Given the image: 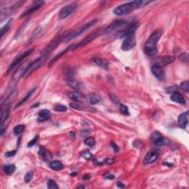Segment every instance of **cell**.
Listing matches in <instances>:
<instances>
[{
  "label": "cell",
  "instance_id": "cell-1",
  "mask_svg": "<svg viewBox=\"0 0 189 189\" xmlns=\"http://www.w3.org/2000/svg\"><path fill=\"white\" fill-rule=\"evenodd\" d=\"M151 2L150 1H146V0H138V1H132V2H128V3L124 4L120 6L115 8L114 13L117 16H123V15L128 14L131 13L135 9L142 8V7L146 6V5H149Z\"/></svg>",
  "mask_w": 189,
  "mask_h": 189
},
{
  "label": "cell",
  "instance_id": "cell-2",
  "mask_svg": "<svg viewBox=\"0 0 189 189\" xmlns=\"http://www.w3.org/2000/svg\"><path fill=\"white\" fill-rule=\"evenodd\" d=\"M162 35V31L157 30L146 41L144 46V52L149 56H153L157 53V43Z\"/></svg>",
  "mask_w": 189,
  "mask_h": 189
},
{
  "label": "cell",
  "instance_id": "cell-3",
  "mask_svg": "<svg viewBox=\"0 0 189 189\" xmlns=\"http://www.w3.org/2000/svg\"><path fill=\"white\" fill-rule=\"evenodd\" d=\"M128 27V22L124 20H117L112 22L110 25L107 27L104 31V33L106 35H114V34L117 33L118 32L123 31Z\"/></svg>",
  "mask_w": 189,
  "mask_h": 189
},
{
  "label": "cell",
  "instance_id": "cell-4",
  "mask_svg": "<svg viewBox=\"0 0 189 189\" xmlns=\"http://www.w3.org/2000/svg\"><path fill=\"white\" fill-rule=\"evenodd\" d=\"M46 56H41L40 58L34 61L33 62L31 63L27 68L24 70L22 73V77H27L29 75H31L33 72L35 71L36 69H39L41 66L46 61Z\"/></svg>",
  "mask_w": 189,
  "mask_h": 189
},
{
  "label": "cell",
  "instance_id": "cell-5",
  "mask_svg": "<svg viewBox=\"0 0 189 189\" xmlns=\"http://www.w3.org/2000/svg\"><path fill=\"white\" fill-rule=\"evenodd\" d=\"M78 8V3L76 2H72V3L69 4V5H66L65 7L61 9L58 14V18L60 19H64L66 18H67L70 15H72L75 10Z\"/></svg>",
  "mask_w": 189,
  "mask_h": 189
},
{
  "label": "cell",
  "instance_id": "cell-6",
  "mask_svg": "<svg viewBox=\"0 0 189 189\" xmlns=\"http://www.w3.org/2000/svg\"><path fill=\"white\" fill-rule=\"evenodd\" d=\"M98 36V32H95V33H93L90 34L89 36L86 37L84 39H83L82 41H81V42H78V43L76 44H72V45H70L69 47H68V50H76V49L79 48V47H82L85 46V45H87V44L90 43L91 42H92L93 40H94L95 38H97V37Z\"/></svg>",
  "mask_w": 189,
  "mask_h": 189
},
{
  "label": "cell",
  "instance_id": "cell-7",
  "mask_svg": "<svg viewBox=\"0 0 189 189\" xmlns=\"http://www.w3.org/2000/svg\"><path fill=\"white\" fill-rule=\"evenodd\" d=\"M98 19H94L92 20V21L90 22L85 24L84 25L81 27L80 28H79L78 30H76L75 31H74L73 33H72L71 34H69V35H67V40H71V39H73L75 38H76L77 36H79V35H81V33H83V32H85L86 31H87L88 29H90V27H92V26H94V24H96V23L98 22Z\"/></svg>",
  "mask_w": 189,
  "mask_h": 189
},
{
  "label": "cell",
  "instance_id": "cell-8",
  "mask_svg": "<svg viewBox=\"0 0 189 189\" xmlns=\"http://www.w3.org/2000/svg\"><path fill=\"white\" fill-rule=\"evenodd\" d=\"M34 49L33 48H30L28 49L27 50H26L25 52H24L23 53H22V54H20L19 56H18L17 58H16L14 59V61H13V62L11 63V64L10 65V67H9V68H8V72L7 73H9V72H11L12 70H13V69H14L15 67H16V66H18L19 64H20V63L22 62V61H23V60L24 59V58H26L28 56H30V55L31 54V53L33 52Z\"/></svg>",
  "mask_w": 189,
  "mask_h": 189
},
{
  "label": "cell",
  "instance_id": "cell-9",
  "mask_svg": "<svg viewBox=\"0 0 189 189\" xmlns=\"http://www.w3.org/2000/svg\"><path fill=\"white\" fill-rule=\"evenodd\" d=\"M24 3V2H23V1H22V2H16L15 5H12V6L9 7V8H5V9H4V10H2V11H1V15H0L1 22H3L7 17H8L9 16H10L12 13H14L15 10H16L17 8H20V7H21Z\"/></svg>",
  "mask_w": 189,
  "mask_h": 189
},
{
  "label": "cell",
  "instance_id": "cell-10",
  "mask_svg": "<svg viewBox=\"0 0 189 189\" xmlns=\"http://www.w3.org/2000/svg\"><path fill=\"white\" fill-rule=\"evenodd\" d=\"M150 140L151 141V143L157 146H162L169 143V140L168 139H165V138H163L162 135L158 131L153 132L151 135Z\"/></svg>",
  "mask_w": 189,
  "mask_h": 189
},
{
  "label": "cell",
  "instance_id": "cell-11",
  "mask_svg": "<svg viewBox=\"0 0 189 189\" xmlns=\"http://www.w3.org/2000/svg\"><path fill=\"white\" fill-rule=\"evenodd\" d=\"M160 156V150L158 149H153L150 150L144 158V164L149 165L155 162Z\"/></svg>",
  "mask_w": 189,
  "mask_h": 189
},
{
  "label": "cell",
  "instance_id": "cell-12",
  "mask_svg": "<svg viewBox=\"0 0 189 189\" xmlns=\"http://www.w3.org/2000/svg\"><path fill=\"white\" fill-rule=\"evenodd\" d=\"M175 58L172 56H160L158 58H156L154 60V65L160 66L161 67L166 66L168 64H171L174 61Z\"/></svg>",
  "mask_w": 189,
  "mask_h": 189
},
{
  "label": "cell",
  "instance_id": "cell-13",
  "mask_svg": "<svg viewBox=\"0 0 189 189\" xmlns=\"http://www.w3.org/2000/svg\"><path fill=\"white\" fill-rule=\"evenodd\" d=\"M137 44V40L135 39V35L127 37L123 42L121 45V49L124 51H128V50L133 49Z\"/></svg>",
  "mask_w": 189,
  "mask_h": 189
},
{
  "label": "cell",
  "instance_id": "cell-14",
  "mask_svg": "<svg viewBox=\"0 0 189 189\" xmlns=\"http://www.w3.org/2000/svg\"><path fill=\"white\" fill-rule=\"evenodd\" d=\"M60 42H61V39L60 38H57V39H54L53 41H52L41 52V55L42 56H47L50 53H51L55 49L58 47V45L59 44Z\"/></svg>",
  "mask_w": 189,
  "mask_h": 189
},
{
  "label": "cell",
  "instance_id": "cell-15",
  "mask_svg": "<svg viewBox=\"0 0 189 189\" xmlns=\"http://www.w3.org/2000/svg\"><path fill=\"white\" fill-rule=\"evenodd\" d=\"M151 72H152L153 75H154L158 80H164V79H165V73H164L163 67L157 65H153L152 67H151Z\"/></svg>",
  "mask_w": 189,
  "mask_h": 189
},
{
  "label": "cell",
  "instance_id": "cell-16",
  "mask_svg": "<svg viewBox=\"0 0 189 189\" xmlns=\"http://www.w3.org/2000/svg\"><path fill=\"white\" fill-rule=\"evenodd\" d=\"M137 28H138V24H135V23L128 26V27L122 32L121 35H120V38H127V37L134 35Z\"/></svg>",
  "mask_w": 189,
  "mask_h": 189
},
{
  "label": "cell",
  "instance_id": "cell-17",
  "mask_svg": "<svg viewBox=\"0 0 189 189\" xmlns=\"http://www.w3.org/2000/svg\"><path fill=\"white\" fill-rule=\"evenodd\" d=\"M188 112H186L181 114L178 117V124L182 129H186L188 124Z\"/></svg>",
  "mask_w": 189,
  "mask_h": 189
},
{
  "label": "cell",
  "instance_id": "cell-18",
  "mask_svg": "<svg viewBox=\"0 0 189 189\" xmlns=\"http://www.w3.org/2000/svg\"><path fill=\"white\" fill-rule=\"evenodd\" d=\"M170 98L174 102L178 103V104H186V100H185L184 97L180 93L178 92L177 91L172 93V95H171Z\"/></svg>",
  "mask_w": 189,
  "mask_h": 189
},
{
  "label": "cell",
  "instance_id": "cell-19",
  "mask_svg": "<svg viewBox=\"0 0 189 189\" xmlns=\"http://www.w3.org/2000/svg\"><path fill=\"white\" fill-rule=\"evenodd\" d=\"M43 4H44V2H35V4H34L33 5H32V6H31V8L28 9V10H26L24 13H22V14L21 15V17L28 16L29 14H31V13L35 12L37 10H38V9H39V8H40L42 6V5H43Z\"/></svg>",
  "mask_w": 189,
  "mask_h": 189
},
{
  "label": "cell",
  "instance_id": "cell-20",
  "mask_svg": "<svg viewBox=\"0 0 189 189\" xmlns=\"http://www.w3.org/2000/svg\"><path fill=\"white\" fill-rule=\"evenodd\" d=\"M51 117L50 112L47 109H42L39 112V116H38V121L39 122H44L46 120H49Z\"/></svg>",
  "mask_w": 189,
  "mask_h": 189
},
{
  "label": "cell",
  "instance_id": "cell-21",
  "mask_svg": "<svg viewBox=\"0 0 189 189\" xmlns=\"http://www.w3.org/2000/svg\"><path fill=\"white\" fill-rule=\"evenodd\" d=\"M92 61L93 63H94L95 64H97V65L99 66V67H101L104 68V69H106V70L109 69V61H106V60L99 58H94L92 59Z\"/></svg>",
  "mask_w": 189,
  "mask_h": 189
},
{
  "label": "cell",
  "instance_id": "cell-22",
  "mask_svg": "<svg viewBox=\"0 0 189 189\" xmlns=\"http://www.w3.org/2000/svg\"><path fill=\"white\" fill-rule=\"evenodd\" d=\"M35 90H36V87H35V88H33L32 90H30V91L27 93V94H26L25 96H24V98H23L22 99L21 101H20L16 105V106H15V109H16V108H18V107H19V106H21V105H22L23 104H24L25 102H27V100H28L30 98H31V95H32V94H33L34 92H35Z\"/></svg>",
  "mask_w": 189,
  "mask_h": 189
},
{
  "label": "cell",
  "instance_id": "cell-23",
  "mask_svg": "<svg viewBox=\"0 0 189 189\" xmlns=\"http://www.w3.org/2000/svg\"><path fill=\"white\" fill-rule=\"evenodd\" d=\"M42 32H43V28H42V27H37L36 29H35V31H33V33L31 39H30L29 41V43H31V42L35 41L36 39H38V38L41 35V34L42 33Z\"/></svg>",
  "mask_w": 189,
  "mask_h": 189
},
{
  "label": "cell",
  "instance_id": "cell-24",
  "mask_svg": "<svg viewBox=\"0 0 189 189\" xmlns=\"http://www.w3.org/2000/svg\"><path fill=\"white\" fill-rule=\"evenodd\" d=\"M69 98H70L71 100L75 101H81L82 99H83V95H82L81 93H79V92H69V94H68Z\"/></svg>",
  "mask_w": 189,
  "mask_h": 189
},
{
  "label": "cell",
  "instance_id": "cell-25",
  "mask_svg": "<svg viewBox=\"0 0 189 189\" xmlns=\"http://www.w3.org/2000/svg\"><path fill=\"white\" fill-rule=\"evenodd\" d=\"M39 154V155L41 156V157H42L43 160H44L45 161H49V160L51 159V155H50V154L48 151H47L44 149V147H40Z\"/></svg>",
  "mask_w": 189,
  "mask_h": 189
},
{
  "label": "cell",
  "instance_id": "cell-26",
  "mask_svg": "<svg viewBox=\"0 0 189 189\" xmlns=\"http://www.w3.org/2000/svg\"><path fill=\"white\" fill-rule=\"evenodd\" d=\"M50 167L51 169L55 170V171H60V170L64 168V165L61 162H59V161L55 160V161H52L50 163Z\"/></svg>",
  "mask_w": 189,
  "mask_h": 189
},
{
  "label": "cell",
  "instance_id": "cell-27",
  "mask_svg": "<svg viewBox=\"0 0 189 189\" xmlns=\"http://www.w3.org/2000/svg\"><path fill=\"white\" fill-rule=\"evenodd\" d=\"M10 115V109L9 108H5V109H2V116H1V125H3L5 120L8 118Z\"/></svg>",
  "mask_w": 189,
  "mask_h": 189
},
{
  "label": "cell",
  "instance_id": "cell-28",
  "mask_svg": "<svg viewBox=\"0 0 189 189\" xmlns=\"http://www.w3.org/2000/svg\"><path fill=\"white\" fill-rule=\"evenodd\" d=\"M18 94V90H16V89H15L14 90H13V91H12V92L10 93V94H9V95H8V98H6V99H5V104L6 105H8L9 104H10V102H12V101H13V100L15 99V98H16V95H17Z\"/></svg>",
  "mask_w": 189,
  "mask_h": 189
},
{
  "label": "cell",
  "instance_id": "cell-29",
  "mask_svg": "<svg viewBox=\"0 0 189 189\" xmlns=\"http://www.w3.org/2000/svg\"><path fill=\"white\" fill-rule=\"evenodd\" d=\"M3 170L7 174L11 175L16 171V166L14 165H11V164L10 165H5L3 166Z\"/></svg>",
  "mask_w": 189,
  "mask_h": 189
},
{
  "label": "cell",
  "instance_id": "cell-30",
  "mask_svg": "<svg viewBox=\"0 0 189 189\" xmlns=\"http://www.w3.org/2000/svg\"><path fill=\"white\" fill-rule=\"evenodd\" d=\"M68 51H69V50H68V48H67L66 50H64V51L61 52V53H60L58 55H57L56 56H55V58H53V59H52L51 61H50V62L49 63V67H51V66H53V64H54L55 63H56V61H57V60L59 59V58H61V57L63 56V55L66 54V53H67V52H68Z\"/></svg>",
  "mask_w": 189,
  "mask_h": 189
},
{
  "label": "cell",
  "instance_id": "cell-31",
  "mask_svg": "<svg viewBox=\"0 0 189 189\" xmlns=\"http://www.w3.org/2000/svg\"><path fill=\"white\" fill-rule=\"evenodd\" d=\"M12 22H13V19H10L9 21L7 22V24H5L4 27H2V29H1V37H3V35H5V33L9 30V28L10 27V25H11Z\"/></svg>",
  "mask_w": 189,
  "mask_h": 189
},
{
  "label": "cell",
  "instance_id": "cell-32",
  "mask_svg": "<svg viewBox=\"0 0 189 189\" xmlns=\"http://www.w3.org/2000/svg\"><path fill=\"white\" fill-rule=\"evenodd\" d=\"M101 99L98 94H92L90 95V103L91 104H98V103L101 102Z\"/></svg>",
  "mask_w": 189,
  "mask_h": 189
},
{
  "label": "cell",
  "instance_id": "cell-33",
  "mask_svg": "<svg viewBox=\"0 0 189 189\" xmlns=\"http://www.w3.org/2000/svg\"><path fill=\"white\" fill-rule=\"evenodd\" d=\"M67 84L69 85V87H71L72 88L74 89H79V83H78L76 81H75L74 79H69V80L67 81Z\"/></svg>",
  "mask_w": 189,
  "mask_h": 189
},
{
  "label": "cell",
  "instance_id": "cell-34",
  "mask_svg": "<svg viewBox=\"0 0 189 189\" xmlns=\"http://www.w3.org/2000/svg\"><path fill=\"white\" fill-rule=\"evenodd\" d=\"M84 143L85 145H87L89 147H93L95 145V140L93 138L90 137V138H87V139H85Z\"/></svg>",
  "mask_w": 189,
  "mask_h": 189
},
{
  "label": "cell",
  "instance_id": "cell-35",
  "mask_svg": "<svg viewBox=\"0 0 189 189\" xmlns=\"http://www.w3.org/2000/svg\"><path fill=\"white\" fill-rule=\"evenodd\" d=\"M24 125H18L13 129V131L16 135H19V134L22 133L24 130Z\"/></svg>",
  "mask_w": 189,
  "mask_h": 189
},
{
  "label": "cell",
  "instance_id": "cell-36",
  "mask_svg": "<svg viewBox=\"0 0 189 189\" xmlns=\"http://www.w3.org/2000/svg\"><path fill=\"white\" fill-rule=\"evenodd\" d=\"M47 187L50 189H57L58 188V185L56 184V182L53 179H49L48 182H47Z\"/></svg>",
  "mask_w": 189,
  "mask_h": 189
},
{
  "label": "cell",
  "instance_id": "cell-37",
  "mask_svg": "<svg viewBox=\"0 0 189 189\" xmlns=\"http://www.w3.org/2000/svg\"><path fill=\"white\" fill-rule=\"evenodd\" d=\"M81 157H83L84 159H86V160H90V159H92V154L89 151L85 150L81 153Z\"/></svg>",
  "mask_w": 189,
  "mask_h": 189
},
{
  "label": "cell",
  "instance_id": "cell-38",
  "mask_svg": "<svg viewBox=\"0 0 189 189\" xmlns=\"http://www.w3.org/2000/svg\"><path fill=\"white\" fill-rule=\"evenodd\" d=\"M120 110L122 112V114L126 115H129L128 107L126 106H125V105L120 104Z\"/></svg>",
  "mask_w": 189,
  "mask_h": 189
},
{
  "label": "cell",
  "instance_id": "cell-39",
  "mask_svg": "<svg viewBox=\"0 0 189 189\" xmlns=\"http://www.w3.org/2000/svg\"><path fill=\"white\" fill-rule=\"evenodd\" d=\"M180 88L183 90H184L186 92H188L189 91V83L188 81H184L182 82L181 84H180Z\"/></svg>",
  "mask_w": 189,
  "mask_h": 189
},
{
  "label": "cell",
  "instance_id": "cell-40",
  "mask_svg": "<svg viewBox=\"0 0 189 189\" xmlns=\"http://www.w3.org/2000/svg\"><path fill=\"white\" fill-rule=\"evenodd\" d=\"M55 110L56 112H66L67 110V106H64V105H58L55 107Z\"/></svg>",
  "mask_w": 189,
  "mask_h": 189
},
{
  "label": "cell",
  "instance_id": "cell-41",
  "mask_svg": "<svg viewBox=\"0 0 189 189\" xmlns=\"http://www.w3.org/2000/svg\"><path fill=\"white\" fill-rule=\"evenodd\" d=\"M33 176V172H28V173H27V174L24 176V181H25V183H30V182L32 180Z\"/></svg>",
  "mask_w": 189,
  "mask_h": 189
},
{
  "label": "cell",
  "instance_id": "cell-42",
  "mask_svg": "<svg viewBox=\"0 0 189 189\" xmlns=\"http://www.w3.org/2000/svg\"><path fill=\"white\" fill-rule=\"evenodd\" d=\"M69 106H70L72 108H73V109H77V110H83V108H82V106H81V105H79V104H77V103H75V102L70 103V104H69Z\"/></svg>",
  "mask_w": 189,
  "mask_h": 189
},
{
  "label": "cell",
  "instance_id": "cell-43",
  "mask_svg": "<svg viewBox=\"0 0 189 189\" xmlns=\"http://www.w3.org/2000/svg\"><path fill=\"white\" fill-rule=\"evenodd\" d=\"M39 135H36V136H35V138L32 140H31L29 143H28L27 146H28V147H32L33 146H34V145L37 143V141H38V140H39Z\"/></svg>",
  "mask_w": 189,
  "mask_h": 189
},
{
  "label": "cell",
  "instance_id": "cell-44",
  "mask_svg": "<svg viewBox=\"0 0 189 189\" xmlns=\"http://www.w3.org/2000/svg\"><path fill=\"white\" fill-rule=\"evenodd\" d=\"M132 146H133V147L137 148V149H140L143 146V144L140 140H135L132 143Z\"/></svg>",
  "mask_w": 189,
  "mask_h": 189
},
{
  "label": "cell",
  "instance_id": "cell-45",
  "mask_svg": "<svg viewBox=\"0 0 189 189\" xmlns=\"http://www.w3.org/2000/svg\"><path fill=\"white\" fill-rule=\"evenodd\" d=\"M177 88L178 87L176 86H173V87H170L166 88V91L168 93H173L174 92L177 91Z\"/></svg>",
  "mask_w": 189,
  "mask_h": 189
},
{
  "label": "cell",
  "instance_id": "cell-46",
  "mask_svg": "<svg viewBox=\"0 0 189 189\" xmlns=\"http://www.w3.org/2000/svg\"><path fill=\"white\" fill-rule=\"evenodd\" d=\"M111 146H112V149H114L115 152H118L119 151V146L116 144L115 142H111Z\"/></svg>",
  "mask_w": 189,
  "mask_h": 189
},
{
  "label": "cell",
  "instance_id": "cell-47",
  "mask_svg": "<svg viewBox=\"0 0 189 189\" xmlns=\"http://www.w3.org/2000/svg\"><path fill=\"white\" fill-rule=\"evenodd\" d=\"M16 150H13V151H8V152L5 153V157H12V156H14L15 154H16Z\"/></svg>",
  "mask_w": 189,
  "mask_h": 189
},
{
  "label": "cell",
  "instance_id": "cell-48",
  "mask_svg": "<svg viewBox=\"0 0 189 189\" xmlns=\"http://www.w3.org/2000/svg\"><path fill=\"white\" fill-rule=\"evenodd\" d=\"M117 187L120 188H125V185H124L122 183H120V182H118V183H117Z\"/></svg>",
  "mask_w": 189,
  "mask_h": 189
},
{
  "label": "cell",
  "instance_id": "cell-49",
  "mask_svg": "<svg viewBox=\"0 0 189 189\" xmlns=\"http://www.w3.org/2000/svg\"><path fill=\"white\" fill-rule=\"evenodd\" d=\"M105 178H106V179H115V176L114 175H112V174H107Z\"/></svg>",
  "mask_w": 189,
  "mask_h": 189
},
{
  "label": "cell",
  "instance_id": "cell-50",
  "mask_svg": "<svg viewBox=\"0 0 189 189\" xmlns=\"http://www.w3.org/2000/svg\"><path fill=\"white\" fill-rule=\"evenodd\" d=\"M90 132V131H87V132H86V130H83V131H81V135H83V136H86V135H88Z\"/></svg>",
  "mask_w": 189,
  "mask_h": 189
},
{
  "label": "cell",
  "instance_id": "cell-51",
  "mask_svg": "<svg viewBox=\"0 0 189 189\" xmlns=\"http://www.w3.org/2000/svg\"><path fill=\"white\" fill-rule=\"evenodd\" d=\"M114 162V160H113V159H107V160H106V163L108 164H110V163H112Z\"/></svg>",
  "mask_w": 189,
  "mask_h": 189
},
{
  "label": "cell",
  "instance_id": "cell-52",
  "mask_svg": "<svg viewBox=\"0 0 189 189\" xmlns=\"http://www.w3.org/2000/svg\"><path fill=\"white\" fill-rule=\"evenodd\" d=\"M90 178V175H89V174L84 175V176H83V179H89Z\"/></svg>",
  "mask_w": 189,
  "mask_h": 189
},
{
  "label": "cell",
  "instance_id": "cell-53",
  "mask_svg": "<svg viewBox=\"0 0 189 189\" xmlns=\"http://www.w3.org/2000/svg\"><path fill=\"white\" fill-rule=\"evenodd\" d=\"M85 188L84 186H79L78 188Z\"/></svg>",
  "mask_w": 189,
  "mask_h": 189
}]
</instances>
